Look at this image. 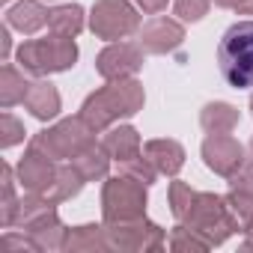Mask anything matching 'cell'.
<instances>
[{
    "mask_svg": "<svg viewBox=\"0 0 253 253\" xmlns=\"http://www.w3.org/2000/svg\"><path fill=\"white\" fill-rule=\"evenodd\" d=\"M143 101H146V92H143L140 81H134V78L107 81L101 89H95L84 98L81 116L92 131H107L119 119H128V116L140 113Z\"/></svg>",
    "mask_w": 253,
    "mask_h": 253,
    "instance_id": "6da1fadb",
    "label": "cell"
},
{
    "mask_svg": "<svg viewBox=\"0 0 253 253\" xmlns=\"http://www.w3.org/2000/svg\"><path fill=\"white\" fill-rule=\"evenodd\" d=\"M217 69L232 89L253 86V21H238L220 36Z\"/></svg>",
    "mask_w": 253,
    "mask_h": 253,
    "instance_id": "7a4b0ae2",
    "label": "cell"
},
{
    "mask_svg": "<svg viewBox=\"0 0 253 253\" xmlns=\"http://www.w3.org/2000/svg\"><path fill=\"white\" fill-rule=\"evenodd\" d=\"M18 66L33 75V78H45L54 72H69L78 63V45L69 36H45V39H27L18 51H15Z\"/></svg>",
    "mask_w": 253,
    "mask_h": 253,
    "instance_id": "3957f363",
    "label": "cell"
},
{
    "mask_svg": "<svg viewBox=\"0 0 253 253\" xmlns=\"http://www.w3.org/2000/svg\"><path fill=\"white\" fill-rule=\"evenodd\" d=\"M179 223H185L188 229H194L197 235H203L209 241V247L223 244L229 235H235L241 229V223L235 220V214L226 206V197L211 194V191H197L188 217L179 220Z\"/></svg>",
    "mask_w": 253,
    "mask_h": 253,
    "instance_id": "277c9868",
    "label": "cell"
},
{
    "mask_svg": "<svg viewBox=\"0 0 253 253\" xmlns=\"http://www.w3.org/2000/svg\"><path fill=\"white\" fill-rule=\"evenodd\" d=\"M95 134L98 131H92L84 122V116L78 113V116H66L57 125H51V128L33 134L30 146L39 149L42 155L54 158V161H72V158H78L84 149H89L95 143Z\"/></svg>",
    "mask_w": 253,
    "mask_h": 253,
    "instance_id": "5b68a950",
    "label": "cell"
},
{
    "mask_svg": "<svg viewBox=\"0 0 253 253\" xmlns=\"http://www.w3.org/2000/svg\"><path fill=\"white\" fill-rule=\"evenodd\" d=\"M146 188L140 179L116 173L104 182L101 188V217L104 223L113 220H131V217H143L146 214Z\"/></svg>",
    "mask_w": 253,
    "mask_h": 253,
    "instance_id": "8992f818",
    "label": "cell"
},
{
    "mask_svg": "<svg viewBox=\"0 0 253 253\" xmlns=\"http://www.w3.org/2000/svg\"><path fill=\"white\" fill-rule=\"evenodd\" d=\"M89 30L98 39L119 42L140 30V12L134 0H95L89 12Z\"/></svg>",
    "mask_w": 253,
    "mask_h": 253,
    "instance_id": "52a82bcc",
    "label": "cell"
},
{
    "mask_svg": "<svg viewBox=\"0 0 253 253\" xmlns=\"http://www.w3.org/2000/svg\"><path fill=\"white\" fill-rule=\"evenodd\" d=\"M104 226H107L110 247L122 250V253H155V250H164V244H167L164 229L155 220H149L146 214L131 217V220H113Z\"/></svg>",
    "mask_w": 253,
    "mask_h": 253,
    "instance_id": "ba28073f",
    "label": "cell"
},
{
    "mask_svg": "<svg viewBox=\"0 0 253 253\" xmlns=\"http://www.w3.org/2000/svg\"><path fill=\"white\" fill-rule=\"evenodd\" d=\"M143 48L134 42H110L98 57H95V72L104 81H125V78H134L143 69Z\"/></svg>",
    "mask_w": 253,
    "mask_h": 253,
    "instance_id": "9c48e42d",
    "label": "cell"
},
{
    "mask_svg": "<svg viewBox=\"0 0 253 253\" xmlns=\"http://www.w3.org/2000/svg\"><path fill=\"white\" fill-rule=\"evenodd\" d=\"M203 161L217 176H232L244 161V146L229 134H209L203 140Z\"/></svg>",
    "mask_w": 253,
    "mask_h": 253,
    "instance_id": "30bf717a",
    "label": "cell"
},
{
    "mask_svg": "<svg viewBox=\"0 0 253 253\" xmlns=\"http://www.w3.org/2000/svg\"><path fill=\"white\" fill-rule=\"evenodd\" d=\"M15 176H18V185H21L24 191L45 194V191L54 185V179H57V161L48 158V155H42L39 149L27 146L24 158H21L18 167H15Z\"/></svg>",
    "mask_w": 253,
    "mask_h": 253,
    "instance_id": "8fae6325",
    "label": "cell"
},
{
    "mask_svg": "<svg viewBox=\"0 0 253 253\" xmlns=\"http://www.w3.org/2000/svg\"><path fill=\"white\" fill-rule=\"evenodd\" d=\"M185 42V27L173 18H152L140 27V48L146 54H173Z\"/></svg>",
    "mask_w": 253,
    "mask_h": 253,
    "instance_id": "7c38bea8",
    "label": "cell"
},
{
    "mask_svg": "<svg viewBox=\"0 0 253 253\" xmlns=\"http://www.w3.org/2000/svg\"><path fill=\"white\" fill-rule=\"evenodd\" d=\"M24 107L39 119V122H48V119H57L60 116V107H63V98L57 92V86L45 78H36L30 86H27V95H24Z\"/></svg>",
    "mask_w": 253,
    "mask_h": 253,
    "instance_id": "4fadbf2b",
    "label": "cell"
},
{
    "mask_svg": "<svg viewBox=\"0 0 253 253\" xmlns=\"http://www.w3.org/2000/svg\"><path fill=\"white\" fill-rule=\"evenodd\" d=\"M143 155L152 161V167L161 176H176L185 167V146L170 137H155L143 146Z\"/></svg>",
    "mask_w": 253,
    "mask_h": 253,
    "instance_id": "5bb4252c",
    "label": "cell"
},
{
    "mask_svg": "<svg viewBox=\"0 0 253 253\" xmlns=\"http://www.w3.org/2000/svg\"><path fill=\"white\" fill-rule=\"evenodd\" d=\"M63 250L66 253H104V250H113V247H110L104 223H84V226H72L66 232Z\"/></svg>",
    "mask_w": 253,
    "mask_h": 253,
    "instance_id": "9a60e30c",
    "label": "cell"
},
{
    "mask_svg": "<svg viewBox=\"0 0 253 253\" xmlns=\"http://www.w3.org/2000/svg\"><path fill=\"white\" fill-rule=\"evenodd\" d=\"M101 146L107 149V155H110L116 164L128 161V158H137V155L143 152L140 134H137L134 125H110V128L104 131V137H101Z\"/></svg>",
    "mask_w": 253,
    "mask_h": 253,
    "instance_id": "2e32d148",
    "label": "cell"
},
{
    "mask_svg": "<svg viewBox=\"0 0 253 253\" xmlns=\"http://www.w3.org/2000/svg\"><path fill=\"white\" fill-rule=\"evenodd\" d=\"M48 12L51 9H45L39 0H18L6 9V24L24 36H33L48 24Z\"/></svg>",
    "mask_w": 253,
    "mask_h": 253,
    "instance_id": "e0dca14e",
    "label": "cell"
},
{
    "mask_svg": "<svg viewBox=\"0 0 253 253\" xmlns=\"http://www.w3.org/2000/svg\"><path fill=\"white\" fill-rule=\"evenodd\" d=\"M238 110L226 101H209L200 110V125L206 134H232L235 125H238Z\"/></svg>",
    "mask_w": 253,
    "mask_h": 253,
    "instance_id": "ac0fdd59",
    "label": "cell"
},
{
    "mask_svg": "<svg viewBox=\"0 0 253 253\" xmlns=\"http://www.w3.org/2000/svg\"><path fill=\"white\" fill-rule=\"evenodd\" d=\"M84 24H86V15H84V6H78V3H63L48 12V30L57 36L75 39L84 30Z\"/></svg>",
    "mask_w": 253,
    "mask_h": 253,
    "instance_id": "d6986e66",
    "label": "cell"
},
{
    "mask_svg": "<svg viewBox=\"0 0 253 253\" xmlns=\"http://www.w3.org/2000/svg\"><path fill=\"white\" fill-rule=\"evenodd\" d=\"M110 155H107V149L95 140L89 149H84L78 158H72V164L81 170V176L86 179V182H101V179H107V173H110Z\"/></svg>",
    "mask_w": 253,
    "mask_h": 253,
    "instance_id": "ffe728a7",
    "label": "cell"
},
{
    "mask_svg": "<svg viewBox=\"0 0 253 253\" xmlns=\"http://www.w3.org/2000/svg\"><path fill=\"white\" fill-rule=\"evenodd\" d=\"M84 176H81V170L69 161V164H60L57 167V179H54V185L45 191V197L48 200H54L57 206L60 203H66V200H72V197H78L81 194V188H84Z\"/></svg>",
    "mask_w": 253,
    "mask_h": 253,
    "instance_id": "44dd1931",
    "label": "cell"
},
{
    "mask_svg": "<svg viewBox=\"0 0 253 253\" xmlns=\"http://www.w3.org/2000/svg\"><path fill=\"white\" fill-rule=\"evenodd\" d=\"M27 86H30V84H27L24 72H18L15 66H9V63H6L3 69H0V104H3L6 110L24 101Z\"/></svg>",
    "mask_w": 253,
    "mask_h": 253,
    "instance_id": "7402d4cb",
    "label": "cell"
},
{
    "mask_svg": "<svg viewBox=\"0 0 253 253\" xmlns=\"http://www.w3.org/2000/svg\"><path fill=\"white\" fill-rule=\"evenodd\" d=\"M167 244H170V250H176V253H206V250H209V241H206L203 235H197L194 229H188L185 223H176V226H173Z\"/></svg>",
    "mask_w": 253,
    "mask_h": 253,
    "instance_id": "603a6c76",
    "label": "cell"
},
{
    "mask_svg": "<svg viewBox=\"0 0 253 253\" xmlns=\"http://www.w3.org/2000/svg\"><path fill=\"white\" fill-rule=\"evenodd\" d=\"M167 197H170V214H173V217H176V223H179V220H185V217H188V211H191V206H194L197 191H194L191 185H185V182H170Z\"/></svg>",
    "mask_w": 253,
    "mask_h": 253,
    "instance_id": "cb8c5ba5",
    "label": "cell"
},
{
    "mask_svg": "<svg viewBox=\"0 0 253 253\" xmlns=\"http://www.w3.org/2000/svg\"><path fill=\"white\" fill-rule=\"evenodd\" d=\"M119 173H125V176H134V179H140L143 185H152V182L161 176V173L152 167V161H149L143 152H140L137 158H128V161H122V164H119Z\"/></svg>",
    "mask_w": 253,
    "mask_h": 253,
    "instance_id": "d4e9b609",
    "label": "cell"
},
{
    "mask_svg": "<svg viewBox=\"0 0 253 253\" xmlns=\"http://www.w3.org/2000/svg\"><path fill=\"white\" fill-rule=\"evenodd\" d=\"M24 122H18L9 110L0 116V149H12V146H18L21 140H24Z\"/></svg>",
    "mask_w": 253,
    "mask_h": 253,
    "instance_id": "484cf974",
    "label": "cell"
},
{
    "mask_svg": "<svg viewBox=\"0 0 253 253\" xmlns=\"http://www.w3.org/2000/svg\"><path fill=\"white\" fill-rule=\"evenodd\" d=\"M226 206H229V211L235 214V220L244 226V220L253 214V194H247V191H235V188H229V194H226Z\"/></svg>",
    "mask_w": 253,
    "mask_h": 253,
    "instance_id": "4316f807",
    "label": "cell"
},
{
    "mask_svg": "<svg viewBox=\"0 0 253 253\" xmlns=\"http://www.w3.org/2000/svg\"><path fill=\"white\" fill-rule=\"evenodd\" d=\"M176 15L182 18V21H188V24H194V21H203L206 18V12H209V0H176Z\"/></svg>",
    "mask_w": 253,
    "mask_h": 253,
    "instance_id": "83f0119b",
    "label": "cell"
},
{
    "mask_svg": "<svg viewBox=\"0 0 253 253\" xmlns=\"http://www.w3.org/2000/svg\"><path fill=\"white\" fill-rule=\"evenodd\" d=\"M229 179V188H235V191H247V194H253V161H241V167L232 173V176H226Z\"/></svg>",
    "mask_w": 253,
    "mask_h": 253,
    "instance_id": "f1b7e54d",
    "label": "cell"
},
{
    "mask_svg": "<svg viewBox=\"0 0 253 253\" xmlns=\"http://www.w3.org/2000/svg\"><path fill=\"white\" fill-rule=\"evenodd\" d=\"M3 241L12 247V250H36V241L24 232V235H15V232H3Z\"/></svg>",
    "mask_w": 253,
    "mask_h": 253,
    "instance_id": "f546056e",
    "label": "cell"
},
{
    "mask_svg": "<svg viewBox=\"0 0 253 253\" xmlns=\"http://www.w3.org/2000/svg\"><path fill=\"white\" fill-rule=\"evenodd\" d=\"M134 3H137V9H143V12L155 15V12H164V9H167L170 0H134Z\"/></svg>",
    "mask_w": 253,
    "mask_h": 253,
    "instance_id": "4dcf8cb0",
    "label": "cell"
},
{
    "mask_svg": "<svg viewBox=\"0 0 253 253\" xmlns=\"http://www.w3.org/2000/svg\"><path fill=\"white\" fill-rule=\"evenodd\" d=\"M9 24L3 27V30H0V45H3V60H9V51H12V39H9Z\"/></svg>",
    "mask_w": 253,
    "mask_h": 253,
    "instance_id": "1f68e13d",
    "label": "cell"
},
{
    "mask_svg": "<svg viewBox=\"0 0 253 253\" xmlns=\"http://www.w3.org/2000/svg\"><path fill=\"white\" fill-rule=\"evenodd\" d=\"M241 232L247 235V241H244V247H253V214L244 220V226H241Z\"/></svg>",
    "mask_w": 253,
    "mask_h": 253,
    "instance_id": "d6a6232c",
    "label": "cell"
},
{
    "mask_svg": "<svg viewBox=\"0 0 253 253\" xmlns=\"http://www.w3.org/2000/svg\"><path fill=\"white\" fill-rule=\"evenodd\" d=\"M211 3H214V6H223V9H238L244 0H211Z\"/></svg>",
    "mask_w": 253,
    "mask_h": 253,
    "instance_id": "836d02e7",
    "label": "cell"
},
{
    "mask_svg": "<svg viewBox=\"0 0 253 253\" xmlns=\"http://www.w3.org/2000/svg\"><path fill=\"white\" fill-rule=\"evenodd\" d=\"M235 12H241V15H253V0H244V3H241Z\"/></svg>",
    "mask_w": 253,
    "mask_h": 253,
    "instance_id": "e575fe53",
    "label": "cell"
},
{
    "mask_svg": "<svg viewBox=\"0 0 253 253\" xmlns=\"http://www.w3.org/2000/svg\"><path fill=\"white\" fill-rule=\"evenodd\" d=\"M250 113H253V95H250Z\"/></svg>",
    "mask_w": 253,
    "mask_h": 253,
    "instance_id": "d590c367",
    "label": "cell"
},
{
    "mask_svg": "<svg viewBox=\"0 0 253 253\" xmlns=\"http://www.w3.org/2000/svg\"><path fill=\"white\" fill-rule=\"evenodd\" d=\"M250 152H253V137H250Z\"/></svg>",
    "mask_w": 253,
    "mask_h": 253,
    "instance_id": "8d00e7d4",
    "label": "cell"
},
{
    "mask_svg": "<svg viewBox=\"0 0 253 253\" xmlns=\"http://www.w3.org/2000/svg\"><path fill=\"white\" fill-rule=\"evenodd\" d=\"M6 3H9V0H6Z\"/></svg>",
    "mask_w": 253,
    "mask_h": 253,
    "instance_id": "74e56055",
    "label": "cell"
}]
</instances>
